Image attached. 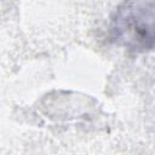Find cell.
<instances>
[{
    "label": "cell",
    "instance_id": "cell-1",
    "mask_svg": "<svg viewBox=\"0 0 155 155\" xmlns=\"http://www.w3.org/2000/svg\"><path fill=\"white\" fill-rule=\"evenodd\" d=\"M110 36L133 53L155 48V0H125L114 12Z\"/></svg>",
    "mask_w": 155,
    "mask_h": 155
}]
</instances>
